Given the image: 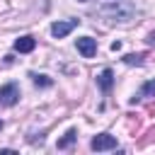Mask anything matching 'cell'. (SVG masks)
<instances>
[{
  "label": "cell",
  "mask_w": 155,
  "mask_h": 155,
  "mask_svg": "<svg viewBox=\"0 0 155 155\" xmlns=\"http://www.w3.org/2000/svg\"><path fill=\"white\" fill-rule=\"evenodd\" d=\"M97 15L109 19V22H128L136 15V7L131 0H109L97 7Z\"/></svg>",
  "instance_id": "6da1fadb"
},
{
  "label": "cell",
  "mask_w": 155,
  "mask_h": 155,
  "mask_svg": "<svg viewBox=\"0 0 155 155\" xmlns=\"http://www.w3.org/2000/svg\"><path fill=\"white\" fill-rule=\"evenodd\" d=\"M90 148L97 150V153H104V150H116L119 143H116V138L111 133H99V136H94L90 140Z\"/></svg>",
  "instance_id": "7a4b0ae2"
},
{
  "label": "cell",
  "mask_w": 155,
  "mask_h": 155,
  "mask_svg": "<svg viewBox=\"0 0 155 155\" xmlns=\"http://www.w3.org/2000/svg\"><path fill=\"white\" fill-rule=\"evenodd\" d=\"M17 99H19V85L17 82H7L0 87V104L2 107H12V104H17Z\"/></svg>",
  "instance_id": "3957f363"
},
{
  "label": "cell",
  "mask_w": 155,
  "mask_h": 155,
  "mask_svg": "<svg viewBox=\"0 0 155 155\" xmlns=\"http://www.w3.org/2000/svg\"><path fill=\"white\" fill-rule=\"evenodd\" d=\"M80 24V19H65V22H53L51 24V34L56 36V39H63V36H68L75 27Z\"/></svg>",
  "instance_id": "277c9868"
},
{
  "label": "cell",
  "mask_w": 155,
  "mask_h": 155,
  "mask_svg": "<svg viewBox=\"0 0 155 155\" xmlns=\"http://www.w3.org/2000/svg\"><path fill=\"white\" fill-rule=\"evenodd\" d=\"M75 46H78V51H80L85 58H92V56L97 53V39H92V36H80V39L75 41Z\"/></svg>",
  "instance_id": "5b68a950"
},
{
  "label": "cell",
  "mask_w": 155,
  "mask_h": 155,
  "mask_svg": "<svg viewBox=\"0 0 155 155\" xmlns=\"http://www.w3.org/2000/svg\"><path fill=\"white\" fill-rule=\"evenodd\" d=\"M34 46H36V39L34 36H19L17 41H15V51H19V53H29V51H34Z\"/></svg>",
  "instance_id": "8992f818"
},
{
  "label": "cell",
  "mask_w": 155,
  "mask_h": 155,
  "mask_svg": "<svg viewBox=\"0 0 155 155\" xmlns=\"http://www.w3.org/2000/svg\"><path fill=\"white\" fill-rule=\"evenodd\" d=\"M97 85L102 87V92H109V90H111V85H114V73H111V68H104V70L97 75Z\"/></svg>",
  "instance_id": "52a82bcc"
},
{
  "label": "cell",
  "mask_w": 155,
  "mask_h": 155,
  "mask_svg": "<svg viewBox=\"0 0 155 155\" xmlns=\"http://www.w3.org/2000/svg\"><path fill=\"white\" fill-rule=\"evenodd\" d=\"M143 97H155V78H153V80H148V82H143V85H140V90H138V94H136L131 102L143 99Z\"/></svg>",
  "instance_id": "ba28073f"
},
{
  "label": "cell",
  "mask_w": 155,
  "mask_h": 155,
  "mask_svg": "<svg viewBox=\"0 0 155 155\" xmlns=\"http://www.w3.org/2000/svg\"><path fill=\"white\" fill-rule=\"evenodd\" d=\"M78 140V131L75 128H70V131H65V136L58 140V150H65V148H70L73 143Z\"/></svg>",
  "instance_id": "9c48e42d"
},
{
  "label": "cell",
  "mask_w": 155,
  "mask_h": 155,
  "mask_svg": "<svg viewBox=\"0 0 155 155\" xmlns=\"http://www.w3.org/2000/svg\"><path fill=\"white\" fill-rule=\"evenodd\" d=\"M143 53H126L124 56V63H128V65H143Z\"/></svg>",
  "instance_id": "30bf717a"
},
{
  "label": "cell",
  "mask_w": 155,
  "mask_h": 155,
  "mask_svg": "<svg viewBox=\"0 0 155 155\" xmlns=\"http://www.w3.org/2000/svg\"><path fill=\"white\" fill-rule=\"evenodd\" d=\"M31 80H34L36 87H51V85H53V80H51L48 75H31Z\"/></svg>",
  "instance_id": "8fae6325"
},
{
  "label": "cell",
  "mask_w": 155,
  "mask_h": 155,
  "mask_svg": "<svg viewBox=\"0 0 155 155\" xmlns=\"http://www.w3.org/2000/svg\"><path fill=\"white\" fill-rule=\"evenodd\" d=\"M0 128H2V119H0Z\"/></svg>",
  "instance_id": "7c38bea8"
},
{
  "label": "cell",
  "mask_w": 155,
  "mask_h": 155,
  "mask_svg": "<svg viewBox=\"0 0 155 155\" xmlns=\"http://www.w3.org/2000/svg\"><path fill=\"white\" fill-rule=\"evenodd\" d=\"M78 2H85V0H78Z\"/></svg>",
  "instance_id": "4fadbf2b"
}]
</instances>
